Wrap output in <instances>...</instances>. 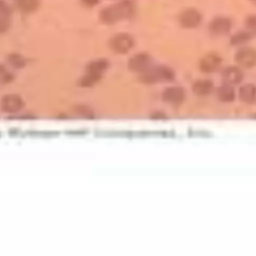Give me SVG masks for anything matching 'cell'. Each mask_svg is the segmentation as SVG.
I'll return each mask as SVG.
<instances>
[{
  "mask_svg": "<svg viewBox=\"0 0 256 256\" xmlns=\"http://www.w3.org/2000/svg\"><path fill=\"white\" fill-rule=\"evenodd\" d=\"M175 77L174 71L165 65L151 66L144 72L140 73L139 79L145 84H155L160 82L172 81Z\"/></svg>",
  "mask_w": 256,
  "mask_h": 256,
  "instance_id": "obj_2",
  "label": "cell"
},
{
  "mask_svg": "<svg viewBox=\"0 0 256 256\" xmlns=\"http://www.w3.org/2000/svg\"><path fill=\"white\" fill-rule=\"evenodd\" d=\"M110 66V62L105 58H99L90 61L86 65V71L93 72L99 75H102Z\"/></svg>",
  "mask_w": 256,
  "mask_h": 256,
  "instance_id": "obj_15",
  "label": "cell"
},
{
  "mask_svg": "<svg viewBox=\"0 0 256 256\" xmlns=\"http://www.w3.org/2000/svg\"><path fill=\"white\" fill-rule=\"evenodd\" d=\"M239 98L244 103H252L256 100V86L251 83L244 84L239 89Z\"/></svg>",
  "mask_w": 256,
  "mask_h": 256,
  "instance_id": "obj_14",
  "label": "cell"
},
{
  "mask_svg": "<svg viewBox=\"0 0 256 256\" xmlns=\"http://www.w3.org/2000/svg\"><path fill=\"white\" fill-rule=\"evenodd\" d=\"M102 0H79V3L82 7L86 9H93L100 5Z\"/></svg>",
  "mask_w": 256,
  "mask_h": 256,
  "instance_id": "obj_24",
  "label": "cell"
},
{
  "mask_svg": "<svg viewBox=\"0 0 256 256\" xmlns=\"http://www.w3.org/2000/svg\"><path fill=\"white\" fill-rule=\"evenodd\" d=\"M246 30L253 35H256V14H249L244 21Z\"/></svg>",
  "mask_w": 256,
  "mask_h": 256,
  "instance_id": "obj_22",
  "label": "cell"
},
{
  "mask_svg": "<svg viewBox=\"0 0 256 256\" xmlns=\"http://www.w3.org/2000/svg\"><path fill=\"white\" fill-rule=\"evenodd\" d=\"M222 79L225 84L236 85L243 79V72L237 66H228L222 71Z\"/></svg>",
  "mask_w": 256,
  "mask_h": 256,
  "instance_id": "obj_11",
  "label": "cell"
},
{
  "mask_svg": "<svg viewBox=\"0 0 256 256\" xmlns=\"http://www.w3.org/2000/svg\"><path fill=\"white\" fill-rule=\"evenodd\" d=\"M235 61L241 67L251 68L256 65V49L240 47L235 53Z\"/></svg>",
  "mask_w": 256,
  "mask_h": 256,
  "instance_id": "obj_7",
  "label": "cell"
},
{
  "mask_svg": "<svg viewBox=\"0 0 256 256\" xmlns=\"http://www.w3.org/2000/svg\"><path fill=\"white\" fill-rule=\"evenodd\" d=\"M11 27V19L0 17V34L6 33Z\"/></svg>",
  "mask_w": 256,
  "mask_h": 256,
  "instance_id": "obj_25",
  "label": "cell"
},
{
  "mask_svg": "<svg viewBox=\"0 0 256 256\" xmlns=\"http://www.w3.org/2000/svg\"><path fill=\"white\" fill-rule=\"evenodd\" d=\"M221 64H222L221 56L218 53L209 52L201 58L199 62V68L204 73H213L219 69Z\"/></svg>",
  "mask_w": 256,
  "mask_h": 256,
  "instance_id": "obj_8",
  "label": "cell"
},
{
  "mask_svg": "<svg viewBox=\"0 0 256 256\" xmlns=\"http://www.w3.org/2000/svg\"><path fill=\"white\" fill-rule=\"evenodd\" d=\"M13 4L18 11L29 15L39 10L41 6V0H13Z\"/></svg>",
  "mask_w": 256,
  "mask_h": 256,
  "instance_id": "obj_12",
  "label": "cell"
},
{
  "mask_svg": "<svg viewBox=\"0 0 256 256\" xmlns=\"http://www.w3.org/2000/svg\"><path fill=\"white\" fill-rule=\"evenodd\" d=\"M7 62L15 69H22L26 66V59L25 57L17 52H13L8 54L7 56Z\"/></svg>",
  "mask_w": 256,
  "mask_h": 256,
  "instance_id": "obj_18",
  "label": "cell"
},
{
  "mask_svg": "<svg viewBox=\"0 0 256 256\" xmlns=\"http://www.w3.org/2000/svg\"><path fill=\"white\" fill-rule=\"evenodd\" d=\"M213 83L208 79H198L192 85V90L197 96H206L213 90Z\"/></svg>",
  "mask_w": 256,
  "mask_h": 256,
  "instance_id": "obj_13",
  "label": "cell"
},
{
  "mask_svg": "<svg viewBox=\"0 0 256 256\" xmlns=\"http://www.w3.org/2000/svg\"><path fill=\"white\" fill-rule=\"evenodd\" d=\"M101 77L102 75L86 71L85 75L81 77V79L79 80V85L82 87H91L94 84H96L101 79Z\"/></svg>",
  "mask_w": 256,
  "mask_h": 256,
  "instance_id": "obj_19",
  "label": "cell"
},
{
  "mask_svg": "<svg viewBox=\"0 0 256 256\" xmlns=\"http://www.w3.org/2000/svg\"><path fill=\"white\" fill-rule=\"evenodd\" d=\"M14 76L3 64H0V84H7L12 82Z\"/></svg>",
  "mask_w": 256,
  "mask_h": 256,
  "instance_id": "obj_20",
  "label": "cell"
},
{
  "mask_svg": "<svg viewBox=\"0 0 256 256\" xmlns=\"http://www.w3.org/2000/svg\"><path fill=\"white\" fill-rule=\"evenodd\" d=\"M152 62L153 60L150 54L146 52H138L128 59L127 66L128 69L133 72L142 73L152 66Z\"/></svg>",
  "mask_w": 256,
  "mask_h": 256,
  "instance_id": "obj_5",
  "label": "cell"
},
{
  "mask_svg": "<svg viewBox=\"0 0 256 256\" xmlns=\"http://www.w3.org/2000/svg\"><path fill=\"white\" fill-rule=\"evenodd\" d=\"M185 98V91L182 87L171 86L166 88L162 93V99L170 104H180Z\"/></svg>",
  "mask_w": 256,
  "mask_h": 256,
  "instance_id": "obj_10",
  "label": "cell"
},
{
  "mask_svg": "<svg viewBox=\"0 0 256 256\" xmlns=\"http://www.w3.org/2000/svg\"><path fill=\"white\" fill-rule=\"evenodd\" d=\"M109 48L116 54H126L135 45L134 37L126 32H119L114 34L108 42Z\"/></svg>",
  "mask_w": 256,
  "mask_h": 256,
  "instance_id": "obj_3",
  "label": "cell"
},
{
  "mask_svg": "<svg viewBox=\"0 0 256 256\" xmlns=\"http://www.w3.org/2000/svg\"><path fill=\"white\" fill-rule=\"evenodd\" d=\"M217 98L222 102H232L235 99V91L232 87V85L229 84H223L220 87H218L216 92Z\"/></svg>",
  "mask_w": 256,
  "mask_h": 256,
  "instance_id": "obj_16",
  "label": "cell"
},
{
  "mask_svg": "<svg viewBox=\"0 0 256 256\" xmlns=\"http://www.w3.org/2000/svg\"><path fill=\"white\" fill-rule=\"evenodd\" d=\"M76 113L82 118H93L94 117L93 110L90 109L88 106H84V105L77 106Z\"/></svg>",
  "mask_w": 256,
  "mask_h": 256,
  "instance_id": "obj_23",
  "label": "cell"
},
{
  "mask_svg": "<svg viewBox=\"0 0 256 256\" xmlns=\"http://www.w3.org/2000/svg\"><path fill=\"white\" fill-rule=\"evenodd\" d=\"M23 105L24 102L22 98L16 94H7L1 100L2 111L9 114L18 113V111H20L23 108Z\"/></svg>",
  "mask_w": 256,
  "mask_h": 256,
  "instance_id": "obj_9",
  "label": "cell"
},
{
  "mask_svg": "<svg viewBox=\"0 0 256 256\" xmlns=\"http://www.w3.org/2000/svg\"><path fill=\"white\" fill-rule=\"evenodd\" d=\"M232 20L226 16H215L209 23V32L214 36H223L230 32Z\"/></svg>",
  "mask_w": 256,
  "mask_h": 256,
  "instance_id": "obj_6",
  "label": "cell"
},
{
  "mask_svg": "<svg viewBox=\"0 0 256 256\" xmlns=\"http://www.w3.org/2000/svg\"><path fill=\"white\" fill-rule=\"evenodd\" d=\"M152 117H153V118H156V119H159V118H165V115H163L162 113L157 112V113H155V115H153Z\"/></svg>",
  "mask_w": 256,
  "mask_h": 256,
  "instance_id": "obj_26",
  "label": "cell"
},
{
  "mask_svg": "<svg viewBox=\"0 0 256 256\" xmlns=\"http://www.w3.org/2000/svg\"><path fill=\"white\" fill-rule=\"evenodd\" d=\"M137 13V4L134 0H118L103 7L99 13V20L105 25H114L120 21L130 20Z\"/></svg>",
  "mask_w": 256,
  "mask_h": 256,
  "instance_id": "obj_1",
  "label": "cell"
},
{
  "mask_svg": "<svg viewBox=\"0 0 256 256\" xmlns=\"http://www.w3.org/2000/svg\"><path fill=\"white\" fill-rule=\"evenodd\" d=\"M251 2H254V3H256V0H250Z\"/></svg>",
  "mask_w": 256,
  "mask_h": 256,
  "instance_id": "obj_27",
  "label": "cell"
},
{
  "mask_svg": "<svg viewBox=\"0 0 256 256\" xmlns=\"http://www.w3.org/2000/svg\"><path fill=\"white\" fill-rule=\"evenodd\" d=\"M13 10L11 5L6 0H0V17L12 19Z\"/></svg>",
  "mask_w": 256,
  "mask_h": 256,
  "instance_id": "obj_21",
  "label": "cell"
},
{
  "mask_svg": "<svg viewBox=\"0 0 256 256\" xmlns=\"http://www.w3.org/2000/svg\"><path fill=\"white\" fill-rule=\"evenodd\" d=\"M254 35L250 33L248 30H243V31H238L235 34H233L230 38V44L232 46H241L248 41L251 40V38Z\"/></svg>",
  "mask_w": 256,
  "mask_h": 256,
  "instance_id": "obj_17",
  "label": "cell"
},
{
  "mask_svg": "<svg viewBox=\"0 0 256 256\" xmlns=\"http://www.w3.org/2000/svg\"><path fill=\"white\" fill-rule=\"evenodd\" d=\"M202 13L194 7L183 9L178 15V23L182 28L185 29L197 28L202 23Z\"/></svg>",
  "mask_w": 256,
  "mask_h": 256,
  "instance_id": "obj_4",
  "label": "cell"
}]
</instances>
